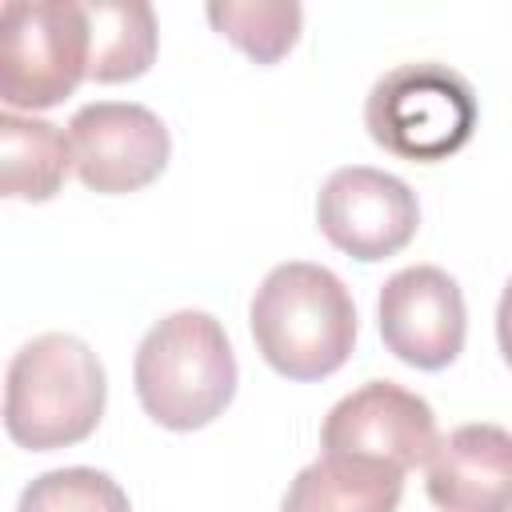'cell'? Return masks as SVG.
<instances>
[{"label": "cell", "mask_w": 512, "mask_h": 512, "mask_svg": "<svg viewBox=\"0 0 512 512\" xmlns=\"http://www.w3.org/2000/svg\"><path fill=\"white\" fill-rule=\"evenodd\" d=\"M260 356L288 380H324L356 340V304L336 272L308 260L276 264L248 308Z\"/></svg>", "instance_id": "1"}, {"label": "cell", "mask_w": 512, "mask_h": 512, "mask_svg": "<svg viewBox=\"0 0 512 512\" xmlns=\"http://www.w3.org/2000/svg\"><path fill=\"white\" fill-rule=\"evenodd\" d=\"M104 368L96 352L68 332L28 340L4 380V428L20 448L52 452L80 444L104 416Z\"/></svg>", "instance_id": "2"}, {"label": "cell", "mask_w": 512, "mask_h": 512, "mask_svg": "<svg viewBox=\"0 0 512 512\" xmlns=\"http://www.w3.org/2000/svg\"><path fill=\"white\" fill-rule=\"evenodd\" d=\"M132 380L156 424L192 432L228 408L236 392V356L216 316L184 308L148 328L136 348Z\"/></svg>", "instance_id": "3"}, {"label": "cell", "mask_w": 512, "mask_h": 512, "mask_svg": "<svg viewBox=\"0 0 512 512\" xmlns=\"http://www.w3.org/2000/svg\"><path fill=\"white\" fill-rule=\"evenodd\" d=\"M476 92L472 84L436 60H416L384 72L364 104L368 136L404 160H444L460 152L476 132Z\"/></svg>", "instance_id": "4"}, {"label": "cell", "mask_w": 512, "mask_h": 512, "mask_svg": "<svg viewBox=\"0 0 512 512\" xmlns=\"http://www.w3.org/2000/svg\"><path fill=\"white\" fill-rule=\"evenodd\" d=\"M88 76V20L72 0H8L0 12V96L52 108Z\"/></svg>", "instance_id": "5"}, {"label": "cell", "mask_w": 512, "mask_h": 512, "mask_svg": "<svg viewBox=\"0 0 512 512\" xmlns=\"http://www.w3.org/2000/svg\"><path fill=\"white\" fill-rule=\"evenodd\" d=\"M320 448L328 456H360L408 472L432 460L440 432L424 396L392 380H368L332 404L320 428Z\"/></svg>", "instance_id": "6"}, {"label": "cell", "mask_w": 512, "mask_h": 512, "mask_svg": "<svg viewBox=\"0 0 512 512\" xmlns=\"http://www.w3.org/2000/svg\"><path fill=\"white\" fill-rule=\"evenodd\" d=\"M316 224L340 252L372 264L408 248L420 224V204L400 176L368 164H348L324 180Z\"/></svg>", "instance_id": "7"}, {"label": "cell", "mask_w": 512, "mask_h": 512, "mask_svg": "<svg viewBox=\"0 0 512 512\" xmlns=\"http://www.w3.org/2000/svg\"><path fill=\"white\" fill-rule=\"evenodd\" d=\"M76 176L104 196L152 184L168 164V128L144 104L96 100L68 120Z\"/></svg>", "instance_id": "8"}, {"label": "cell", "mask_w": 512, "mask_h": 512, "mask_svg": "<svg viewBox=\"0 0 512 512\" xmlns=\"http://www.w3.org/2000/svg\"><path fill=\"white\" fill-rule=\"evenodd\" d=\"M380 336L388 352L412 368H448L468 332L460 284L436 264H412L380 288Z\"/></svg>", "instance_id": "9"}, {"label": "cell", "mask_w": 512, "mask_h": 512, "mask_svg": "<svg viewBox=\"0 0 512 512\" xmlns=\"http://www.w3.org/2000/svg\"><path fill=\"white\" fill-rule=\"evenodd\" d=\"M424 488L440 512H512V432L500 424L452 428L428 460Z\"/></svg>", "instance_id": "10"}, {"label": "cell", "mask_w": 512, "mask_h": 512, "mask_svg": "<svg viewBox=\"0 0 512 512\" xmlns=\"http://www.w3.org/2000/svg\"><path fill=\"white\" fill-rule=\"evenodd\" d=\"M404 472L360 456H320L296 472L280 512H396Z\"/></svg>", "instance_id": "11"}, {"label": "cell", "mask_w": 512, "mask_h": 512, "mask_svg": "<svg viewBox=\"0 0 512 512\" xmlns=\"http://www.w3.org/2000/svg\"><path fill=\"white\" fill-rule=\"evenodd\" d=\"M72 164L68 136L36 116H0V192L8 200H48L60 192Z\"/></svg>", "instance_id": "12"}, {"label": "cell", "mask_w": 512, "mask_h": 512, "mask_svg": "<svg viewBox=\"0 0 512 512\" xmlns=\"http://www.w3.org/2000/svg\"><path fill=\"white\" fill-rule=\"evenodd\" d=\"M88 80L120 84L148 72L156 56V16L140 0H88Z\"/></svg>", "instance_id": "13"}, {"label": "cell", "mask_w": 512, "mask_h": 512, "mask_svg": "<svg viewBox=\"0 0 512 512\" xmlns=\"http://www.w3.org/2000/svg\"><path fill=\"white\" fill-rule=\"evenodd\" d=\"M208 20L256 64H276L296 44L304 12L292 0H216L208 4Z\"/></svg>", "instance_id": "14"}, {"label": "cell", "mask_w": 512, "mask_h": 512, "mask_svg": "<svg viewBox=\"0 0 512 512\" xmlns=\"http://www.w3.org/2000/svg\"><path fill=\"white\" fill-rule=\"evenodd\" d=\"M16 512H132L128 492L96 468H52L36 476L24 492Z\"/></svg>", "instance_id": "15"}, {"label": "cell", "mask_w": 512, "mask_h": 512, "mask_svg": "<svg viewBox=\"0 0 512 512\" xmlns=\"http://www.w3.org/2000/svg\"><path fill=\"white\" fill-rule=\"evenodd\" d=\"M496 340H500V352L512 368V280L504 284L500 292V304H496Z\"/></svg>", "instance_id": "16"}]
</instances>
